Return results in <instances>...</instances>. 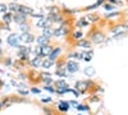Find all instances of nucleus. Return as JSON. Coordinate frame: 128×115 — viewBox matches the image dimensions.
<instances>
[{"instance_id": "42", "label": "nucleus", "mask_w": 128, "mask_h": 115, "mask_svg": "<svg viewBox=\"0 0 128 115\" xmlns=\"http://www.w3.org/2000/svg\"><path fill=\"white\" fill-rule=\"evenodd\" d=\"M2 54H3V50H2V47H0V56H2Z\"/></svg>"}, {"instance_id": "41", "label": "nucleus", "mask_w": 128, "mask_h": 115, "mask_svg": "<svg viewBox=\"0 0 128 115\" xmlns=\"http://www.w3.org/2000/svg\"><path fill=\"white\" fill-rule=\"evenodd\" d=\"M109 1H110V3L113 4V3H116V0H109Z\"/></svg>"}, {"instance_id": "23", "label": "nucleus", "mask_w": 128, "mask_h": 115, "mask_svg": "<svg viewBox=\"0 0 128 115\" xmlns=\"http://www.w3.org/2000/svg\"><path fill=\"white\" fill-rule=\"evenodd\" d=\"M100 18L96 15V14H90V15H87V20H90V22H98Z\"/></svg>"}, {"instance_id": "6", "label": "nucleus", "mask_w": 128, "mask_h": 115, "mask_svg": "<svg viewBox=\"0 0 128 115\" xmlns=\"http://www.w3.org/2000/svg\"><path fill=\"white\" fill-rule=\"evenodd\" d=\"M19 38L24 44H31V42H34V41H35V36L32 35L31 32H22V35L19 36Z\"/></svg>"}, {"instance_id": "44", "label": "nucleus", "mask_w": 128, "mask_h": 115, "mask_svg": "<svg viewBox=\"0 0 128 115\" xmlns=\"http://www.w3.org/2000/svg\"><path fill=\"white\" fill-rule=\"evenodd\" d=\"M3 105H4V104H3V102H0V109H2V106H3Z\"/></svg>"}, {"instance_id": "1", "label": "nucleus", "mask_w": 128, "mask_h": 115, "mask_svg": "<svg viewBox=\"0 0 128 115\" xmlns=\"http://www.w3.org/2000/svg\"><path fill=\"white\" fill-rule=\"evenodd\" d=\"M95 86V83L92 82V81H78L77 83H76V88L80 91V92H86V91H88L90 88H92Z\"/></svg>"}, {"instance_id": "12", "label": "nucleus", "mask_w": 128, "mask_h": 115, "mask_svg": "<svg viewBox=\"0 0 128 115\" xmlns=\"http://www.w3.org/2000/svg\"><path fill=\"white\" fill-rule=\"evenodd\" d=\"M69 108H70V104L68 101H60L58 104V110L60 113H67L69 110Z\"/></svg>"}, {"instance_id": "30", "label": "nucleus", "mask_w": 128, "mask_h": 115, "mask_svg": "<svg viewBox=\"0 0 128 115\" xmlns=\"http://www.w3.org/2000/svg\"><path fill=\"white\" fill-rule=\"evenodd\" d=\"M84 73H86L87 76H94L95 69H94L92 67H88V68H86V69H84Z\"/></svg>"}, {"instance_id": "25", "label": "nucleus", "mask_w": 128, "mask_h": 115, "mask_svg": "<svg viewBox=\"0 0 128 115\" xmlns=\"http://www.w3.org/2000/svg\"><path fill=\"white\" fill-rule=\"evenodd\" d=\"M56 74L60 77H66L67 76V69L63 68V69H56Z\"/></svg>"}, {"instance_id": "21", "label": "nucleus", "mask_w": 128, "mask_h": 115, "mask_svg": "<svg viewBox=\"0 0 128 115\" xmlns=\"http://www.w3.org/2000/svg\"><path fill=\"white\" fill-rule=\"evenodd\" d=\"M41 77H42V82H44V83H46V86H48V85H51V83H52V79L50 78V76H49V74H48V76L42 74Z\"/></svg>"}, {"instance_id": "18", "label": "nucleus", "mask_w": 128, "mask_h": 115, "mask_svg": "<svg viewBox=\"0 0 128 115\" xmlns=\"http://www.w3.org/2000/svg\"><path fill=\"white\" fill-rule=\"evenodd\" d=\"M42 35L50 38V37L54 36V29H52L51 27H49V28H44V29H42Z\"/></svg>"}, {"instance_id": "24", "label": "nucleus", "mask_w": 128, "mask_h": 115, "mask_svg": "<svg viewBox=\"0 0 128 115\" xmlns=\"http://www.w3.org/2000/svg\"><path fill=\"white\" fill-rule=\"evenodd\" d=\"M73 38L74 40H81L82 38V36H83V33L81 32V31H76V32H73Z\"/></svg>"}, {"instance_id": "35", "label": "nucleus", "mask_w": 128, "mask_h": 115, "mask_svg": "<svg viewBox=\"0 0 128 115\" xmlns=\"http://www.w3.org/2000/svg\"><path fill=\"white\" fill-rule=\"evenodd\" d=\"M120 27H123V26H115L114 28H112V31L114 33H116V32H119V31H120Z\"/></svg>"}, {"instance_id": "29", "label": "nucleus", "mask_w": 128, "mask_h": 115, "mask_svg": "<svg viewBox=\"0 0 128 115\" xmlns=\"http://www.w3.org/2000/svg\"><path fill=\"white\" fill-rule=\"evenodd\" d=\"M8 9H9V6L8 5H5V4H2V3H0V13H6L8 12Z\"/></svg>"}, {"instance_id": "31", "label": "nucleus", "mask_w": 128, "mask_h": 115, "mask_svg": "<svg viewBox=\"0 0 128 115\" xmlns=\"http://www.w3.org/2000/svg\"><path fill=\"white\" fill-rule=\"evenodd\" d=\"M64 65H66V63H64L63 60H56V69H63V68H66Z\"/></svg>"}, {"instance_id": "13", "label": "nucleus", "mask_w": 128, "mask_h": 115, "mask_svg": "<svg viewBox=\"0 0 128 115\" xmlns=\"http://www.w3.org/2000/svg\"><path fill=\"white\" fill-rule=\"evenodd\" d=\"M32 49L30 46H19L18 47V56H22V55H28L31 54Z\"/></svg>"}, {"instance_id": "43", "label": "nucleus", "mask_w": 128, "mask_h": 115, "mask_svg": "<svg viewBox=\"0 0 128 115\" xmlns=\"http://www.w3.org/2000/svg\"><path fill=\"white\" fill-rule=\"evenodd\" d=\"M46 115H55L54 113H49V114H46Z\"/></svg>"}, {"instance_id": "22", "label": "nucleus", "mask_w": 128, "mask_h": 115, "mask_svg": "<svg viewBox=\"0 0 128 115\" xmlns=\"http://www.w3.org/2000/svg\"><path fill=\"white\" fill-rule=\"evenodd\" d=\"M77 26H80V27H87L88 26V20L82 18V19H80L78 22H77Z\"/></svg>"}, {"instance_id": "7", "label": "nucleus", "mask_w": 128, "mask_h": 115, "mask_svg": "<svg viewBox=\"0 0 128 115\" xmlns=\"http://www.w3.org/2000/svg\"><path fill=\"white\" fill-rule=\"evenodd\" d=\"M18 13H20V14H23V15L28 17V15H32V14H34V9L30 8V6H26V5H19Z\"/></svg>"}, {"instance_id": "11", "label": "nucleus", "mask_w": 128, "mask_h": 115, "mask_svg": "<svg viewBox=\"0 0 128 115\" xmlns=\"http://www.w3.org/2000/svg\"><path fill=\"white\" fill-rule=\"evenodd\" d=\"M55 87H56V90H64V91L69 92V87H68L67 82L64 81V79H59V81H56V82H55Z\"/></svg>"}, {"instance_id": "40", "label": "nucleus", "mask_w": 128, "mask_h": 115, "mask_svg": "<svg viewBox=\"0 0 128 115\" xmlns=\"http://www.w3.org/2000/svg\"><path fill=\"white\" fill-rule=\"evenodd\" d=\"M5 63H6V64H8V65H9V64H10V63H12V60H10V59H6V61H5Z\"/></svg>"}, {"instance_id": "26", "label": "nucleus", "mask_w": 128, "mask_h": 115, "mask_svg": "<svg viewBox=\"0 0 128 115\" xmlns=\"http://www.w3.org/2000/svg\"><path fill=\"white\" fill-rule=\"evenodd\" d=\"M114 8H115V6H114L112 3H105V4H104V9L108 10V12H110V10H114Z\"/></svg>"}, {"instance_id": "45", "label": "nucleus", "mask_w": 128, "mask_h": 115, "mask_svg": "<svg viewBox=\"0 0 128 115\" xmlns=\"http://www.w3.org/2000/svg\"><path fill=\"white\" fill-rule=\"evenodd\" d=\"M13 1H17V0H13Z\"/></svg>"}, {"instance_id": "14", "label": "nucleus", "mask_w": 128, "mask_h": 115, "mask_svg": "<svg viewBox=\"0 0 128 115\" xmlns=\"http://www.w3.org/2000/svg\"><path fill=\"white\" fill-rule=\"evenodd\" d=\"M42 56H40V55H36L35 58H32L31 60H30V63H31V65L34 67V68H37V67H40L41 64H42Z\"/></svg>"}, {"instance_id": "34", "label": "nucleus", "mask_w": 128, "mask_h": 115, "mask_svg": "<svg viewBox=\"0 0 128 115\" xmlns=\"http://www.w3.org/2000/svg\"><path fill=\"white\" fill-rule=\"evenodd\" d=\"M45 90H46V91H49L50 93H54V92H56V90H55L54 87H51L50 85H48V86H45Z\"/></svg>"}, {"instance_id": "28", "label": "nucleus", "mask_w": 128, "mask_h": 115, "mask_svg": "<svg viewBox=\"0 0 128 115\" xmlns=\"http://www.w3.org/2000/svg\"><path fill=\"white\" fill-rule=\"evenodd\" d=\"M126 35H127L126 32H118V33H114L113 38H114V40H118V38H123V37H124Z\"/></svg>"}, {"instance_id": "2", "label": "nucleus", "mask_w": 128, "mask_h": 115, "mask_svg": "<svg viewBox=\"0 0 128 115\" xmlns=\"http://www.w3.org/2000/svg\"><path fill=\"white\" fill-rule=\"evenodd\" d=\"M90 37H91V42H95V44H101L105 41V35L101 31H98V29L92 31L90 33Z\"/></svg>"}, {"instance_id": "16", "label": "nucleus", "mask_w": 128, "mask_h": 115, "mask_svg": "<svg viewBox=\"0 0 128 115\" xmlns=\"http://www.w3.org/2000/svg\"><path fill=\"white\" fill-rule=\"evenodd\" d=\"M2 19H3V22H4V23L9 24V23L13 20V14L6 12V13H4V14H3V18H2Z\"/></svg>"}, {"instance_id": "27", "label": "nucleus", "mask_w": 128, "mask_h": 115, "mask_svg": "<svg viewBox=\"0 0 128 115\" xmlns=\"http://www.w3.org/2000/svg\"><path fill=\"white\" fill-rule=\"evenodd\" d=\"M68 58H72V59H82V54H80V53H72V54H69V56Z\"/></svg>"}, {"instance_id": "9", "label": "nucleus", "mask_w": 128, "mask_h": 115, "mask_svg": "<svg viewBox=\"0 0 128 115\" xmlns=\"http://www.w3.org/2000/svg\"><path fill=\"white\" fill-rule=\"evenodd\" d=\"M13 20L16 23H18V24H22V23H26L27 17L23 15V14H20V13H16V14H13Z\"/></svg>"}, {"instance_id": "10", "label": "nucleus", "mask_w": 128, "mask_h": 115, "mask_svg": "<svg viewBox=\"0 0 128 115\" xmlns=\"http://www.w3.org/2000/svg\"><path fill=\"white\" fill-rule=\"evenodd\" d=\"M77 46L80 47H83V49H87V50H91L92 47V42L90 40H78V42H77Z\"/></svg>"}, {"instance_id": "33", "label": "nucleus", "mask_w": 128, "mask_h": 115, "mask_svg": "<svg viewBox=\"0 0 128 115\" xmlns=\"http://www.w3.org/2000/svg\"><path fill=\"white\" fill-rule=\"evenodd\" d=\"M76 109H77L78 111H88V106H87V105H78Z\"/></svg>"}, {"instance_id": "3", "label": "nucleus", "mask_w": 128, "mask_h": 115, "mask_svg": "<svg viewBox=\"0 0 128 115\" xmlns=\"http://www.w3.org/2000/svg\"><path fill=\"white\" fill-rule=\"evenodd\" d=\"M6 41H8V44L12 46V47H19V46H20V45H19L20 38H19V36L16 35V33H12V35L6 38Z\"/></svg>"}, {"instance_id": "19", "label": "nucleus", "mask_w": 128, "mask_h": 115, "mask_svg": "<svg viewBox=\"0 0 128 115\" xmlns=\"http://www.w3.org/2000/svg\"><path fill=\"white\" fill-rule=\"evenodd\" d=\"M94 56V51L92 50H88V53H82V59H84L86 61H90Z\"/></svg>"}, {"instance_id": "4", "label": "nucleus", "mask_w": 128, "mask_h": 115, "mask_svg": "<svg viewBox=\"0 0 128 115\" xmlns=\"http://www.w3.org/2000/svg\"><path fill=\"white\" fill-rule=\"evenodd\" d=\"M66 69H67V72H69V73H76V72H78L80 65H78L77 61L68 60V61L66 63Z\"/></svg>"}, {"instance_id": "8", "label": "nucleus", "mask_w": 128, "mask_h": 115, "mask_svg": "<svg viewBox=\"0 0 128 115\" xmlns=\"http://www.w3.org/2000/svg\"><path fill=\"white\" fill-rule=\"evenodd\" d=\"M60 53H62V49H60V47H55V49H52L51 54H50L48 58H49L51 61H56L58 58H59V55H60Z\"/></svg>"}, {"instance_id": "46", "label": "nucleus", "mask_w": 128, "mask_h": 115, "mask_svg": "<svg viewBox=\"0 0 128 115\" xmlns=\"http://www.w3.org/2000/svg\"><path fill=\"white\" fill-rule=\"evenodd\" d=\"M80 115H81V114H80Z\"/></svg>"}, {"instance_id": "20", "label": "nucleus", "mask_w": 128, "mask_h": 115, "mask_svg": "<svg viewBox=\"0 0 128 115\" xmlns=\"http://www.w3.org/2000/svg\"><path fill=\"white\" fill-rule=\"evenodd\" d=\"M9 6V10L10 12H16V13H18V10H19V4H17V3H12L10 5H8Z\"/></svg>"}, {"instance_id": "39", "label": "nucleus", "mask_w": 128, "mask_h": 115, "mask_svg": "<svg viewBox=\"0 0 128 115\" xmlns=\"http://www.w3.org/2000/svg\"><path fill=\"white\" fill-rule=\"evenodd\" d=\"M51 101V97H46V99H42V102H50Z\"/></svg>"}, {"instance_id": "38", "label": "nucleus", "mask_w": 128, "mask_h": 115, "mask_svg": "<svg viewBox=\"0 0 128 115\" xmlns=\"http://www.w3.org/2000/svg\"><path fill=\"white\" fill-rule=\"evenodd\" d=\"M31 91H32V92H34V93H40V92H41V91H40L38 88H36V87H35V88H32Z\"/></svg>"}, {"instance_id": "5", "label": "nucleus", "mask_w": 128, "mask_h": 115, "mask_svg": "<svg viewBox=\"0 0 128 115\" xmlns=\"http://www.w3.org/2000/svg\"><path fill=\"white\" fill-rule=\"evenodd\" d=\"M48 18L51 20L52 23H63L64 22V17L59 13V12H55V13H50L48 15Z\"/></svg>"}, {"instance_id": "37", "label": "nucleus", "mask_w": 128, "mask_h": 115, "mask_svg": "<svg viewBox=\"0 0 128 115\" xmlns=\"http://www.w3.org/2000/svg\"><path fill=\"white\" fill-rule=\"evenodd\" d=\"M69 104H70V105H72V106H74V108H77V106L80 105V104H78L77 101H70Z\"/></svg>"}, {"instance_id": "36", "label": "nucleus", "mask_w": 128, "mask_h": 115, "mask_svg": "<svg viewBox=\"0 0 128 115\" xmlns=\"http://www.w3.org/2000/svg\"><path fill=\"white\" fill-rule=\"evenodd\" d=\"M116 15H119V13H116V12H114V13H110V14H108L106 15V18H114V17H116Z\"/></svg>"}, {"instance_id": "15", "label": "nucleus", "mask_w": 128, "mask_h": 115, "mask_svg": "<svg viewBox=\"0 0 128 115\" xmlns=\"http://www.w3.org/2000/svg\"><path fill=\"white\" fill-rule=\"evenodd\" d=\"M49 37H46V36H40V37H37V40H36V42L38 44V46H42V45H48L49 44Z\"/></svg>"}, {"instance_id": "17", "label": "nucleus", "mask_w": 128, "mask_h": 115, "mask_svg": "<svg viewBox=\"0 0 128 115\" xmlns=\"http://www.w3.org/2000/svg\"><path fill=\"white\" fill-rule=\"evenodd\" d=\"M52 65H54V61H51L49 58H46V59L42 60V64H41V67H42V68H46V69L51 68Z\"/></svg>"}, {"instance_id": "32", "label": "nucleus", "mask_w": 128, "mask_h": 115, "mask_svg": "<svg viewBox=\"0 0 128 115\" xmlns=\"http://www.w3.org/2000/svg\"><path fill=\"white\" fill-rule=\"evenodd\" d=\"M20 29H22V32H30V26L26 23H22L20 24Z\"/></svg>"}]
</instances>
